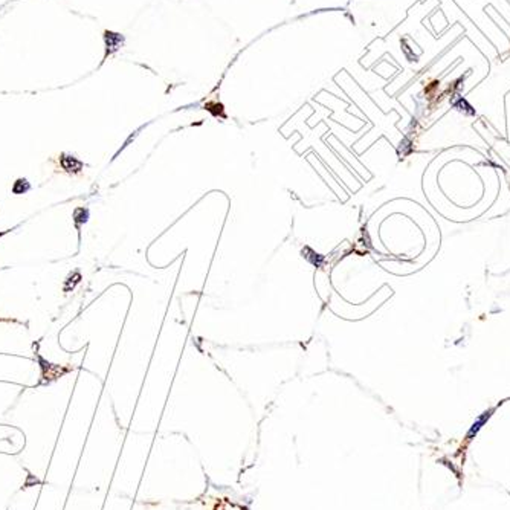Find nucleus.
Masks as SVG:
<instances>
[{
  "mask_svg": "<svg viewBox=\"0 0 510 510\" xmlns=\"http://www.w3.org/2000/svg\"><path fill=\"white\" fill-rule=\"evenodd\" d=\"M104 40H106V46H107L106 57H107V54L115 52V51L118 49V47L122 44V41H124L122 36L115 34V33H109V31H106V34H104Z\"/></svg>",
  "mask_w": 510,
  "mask_h": 510,
  "instance_id": "obj_1",
  "label": "nucleus"
}]
</instances>
